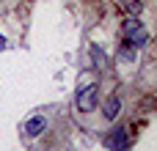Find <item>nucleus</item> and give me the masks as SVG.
I'll use <instances>...</instances> for the list:
<instances>
[{"instance_id":"obj_6","label":"nucleus","mask_w":157,"mask_h":151,"mask_svg":"<svg viewBox=\"0 0 157 151\" xmlns=\"http://www.w3.org/2000/svg\"><path fill=\"white\" fill-rule=\"evenodd\" d=\"M119 6L130 14H141V0H119Z\"/></svg>"},{"instance_id":"obj_3","label":"nucleus","mask_w":157,"mask_h":151,"mask_svg":"<svg viewBox=\"0 0 157 151\" xmlns=\"http://www.w3.org/2000/svg\"><path fill=\"white\" fill-rule=\"evenodd\" d=\"M102 143H105V149H127V146H130L127 129H124V127H113V129H108V135L102 138Z\"/></svg>"},{"instance_id":"obj_5","label":"nucleus","mask_w":157,"mask_h":151,"mask_svg":"<svg viewBox=\"0 0 157 151\" xmlns=\"http://www.w3.org/2000/svg\"><path fill=\"white\" fill-rule=\"evenodd\" d=\"M119 113H121V99H119L116 94H110V96L105 99V105H102V116H105L108 121H116Z\"/></svg>"},{"instance_id":"obj_4","label":"nucleus","mask_w":157,"mask_h":151,"mask_svg":"<svg viewBox=\"0 0 157 151\" xmlns=\"http://www.w3.org/2000/svg\"><path fill=\"white\" fill-rule=\"evenodd\" d=\"M44 129H47V118H44V116H30V118L22 124V138H25V140H33V138H39Z\"/></svg>"},{"instance_id":"obj_2","label":"nucleus","mask_w":157,"mask_h":151,"mask_svg":"<svg viewBox=\"0 0 157 151\" xmlns=\"http://www.w3.org/2000/svg\"><path fill=\"white\" fill-rule=\"evenodd\" d=\"M121 41H124L127 47H132V50L146 47V41H149V30H146V25H144L135 14H130V17L121 22Z\"/></svg>"},{"instance_id":"obj_1","label":"nucleus","mask_w":157,"mask_h":151,"mask_svg":"<svg viewBox=\"0 0 157 151\" xmlns=\"http://www.w3.org/2000/svg\"><path fill=\"white\" fill-rule=\"evenodd\" d=\"M75 105L80 113H94L99 105V74L97 72H80L77 88H75Z\"/></svg>"}]
</instances>
